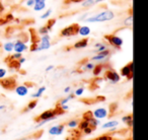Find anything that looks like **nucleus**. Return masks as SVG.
Masks as SVG:
<instances>
[{"label": "nucleus", "mask_w": 148, "mask_h": 140, "mask_svg": "<svg viewBox=\"0 0 148 140\" xmlns=\"http://www.w3.org/2000/svg\"><path fill=\"white\" fill-rule=\"evenodd\" d=\"M116 14L114 11L110 10V9H107V10H103L101 12H99L97 14L90 15L88 17H85L83 19L84 23H106V21H113L115 19Z\"/></svg>", "instance_id": "obj_1"}, {"label": "nucleus", "mask_w": 148, "mask_h": 140, "mask_svg": "<svg viewBox=\"0 0 148 140\" xmlns=\"http://www.w3.org/2000/svg\"><path fill=\"white\" fill-rule=\"evenodd\" d=\"M57 111L56 109H53V110H48V111H45L44 113H42L40 116H38L36 118V122H38V126L37 127H41V126L45 125L46 123L50 121H53V120L56 119L57 117Z\"/></svg>", "instance_id": "obj_2"}, {"label": "nucleus", "mask_w": 148, "mask_h": 140, "mask_svg": "<svg viewBox=\"0 0 148 140\" xmlns=\"http://www.w3.org/2000/svg\"><path fill=\"white\" fill-rule=\"evenodd\" d=\"M79 27H80V25H79L78 23H72V25L64 27V29L60 32V36L63 38H69V37H73V36H77L78 35Z\"/></svg>", "instance_id": "obj_3"}, {"label": "nucleus", "mask_w": 148, "mask_h": 140, "mask_svg": "<svg viewBox=\"0 0 148 140\" xmlns=\"http://www.w3.org/2000/svg\"><path fill=\"white\" fill-rule=\"evenodd\" d=\"M103 39H105L106 41H108V43H109L112 47L116 48V49H121L124 44L123 39L120 38L119 36H116V35H106L105 37H103Z\"/></svg>", "instance_id": "obj_4"}, {"label": "nucleus", "mask_w": 148, "mask_h": 140, "mask_svg": "<svg viewBox=\"0 0 148 140\" xmlns=\"http://www.w3.org/2000/svg\"><path fill=\"white\" fill-rule=\"evenodd\" d=\"M0 85L3 87L4 89L7 91H12L16 87L17 83H16V78L14 76H10V77H6L0 79Z\"/></svg>", "instance_id": "obj_5"}, {"label": "nucleus", "mask_w": 148, "mask_h": 140, "mask_svg": "<svg viewBox=\"0 0 148 140\" xmlns=\"http://www.w3.org/2000/svg\"><path fill=\"white\" fill-rule=\"evenodd\" d=\"M133 74H134V63L133 61H131L129 64H127L126 66L121 68V73L120 75L123 77H126L128 80L133 79Z\"/></svg>", "instance_id": "obj_6"}, {"label": "nucleus", "mask_w": 148, "mask_h": 140, "mask_svg": "<svg viewBox=\"0 0 148 140\" xmlns=\"http://www.w3.org/2000/svg\"><path fill=\"white\" fill-rule=\"evenodd\" d=\"M105 78L107 80H110L112 83H118L120 80H121V75L115 71V70H107L105 72Z\"/></svg>", "instance_id": "obj_7"}, {"label": "nucleus", "mask_w": 148, "mask_h": 140, "mask_svg": "<svg viewBox=\"0 0 148 140\" xmlns=\"http://www.w3.org/2000/svg\"><path fill=\"white\" fill-rule=\"evenodd\" d=\"M39 45L42 50H48L51 48V37H50L49 34L42 36V38L40 39Z\"/></svg>", "instance_id": "obj_8"}, {"label": "nucleus", "mask_w": 148, "mask_h": 140, "mask_svg": "<svg viewBox=\"0 0 148 140\" xmlns=\"http://www.w3.org/2000/svg\"><path fill=\"white\" fill-rule=\"evenodd\" d=\"M29 50V47L27 46V44L23 41H21V40H17V41L14 42V45H13V51L15 53H21L27 51Z\"/></svg>", "instance_id": "obj_9"}, {"label": "nucleus", "mask_w": 148, "mask_h": 140, "mask_svg": "<svg viewBox=\"0 0 148 140\" xmlns=\"http://www.w3.org/2000/svg\"><path fill=\"white\" fill-rule=\"evenodd\" d=\"M92 115L95 118L101 120V119H105L109 116V111H108L106 108H97L95 111L92 112Z\"/></svg>", "instance_id": "obj_10"}, {"label": "nucleus", "mask_w": 148, "mask_h": 140, "mask_svg": "<svg viewBox=\"0 0 148 140\" xmlns=\"http://www.w3.org/2000/svg\"><path fill=\"white\" fill-rule=\"evenodd\" d=\"M110 55H111V51L109 49H107L103 52L97 53V55H95L93 57L90 58V61H103V60L107 59Z\"/></svg>", "instance_id": "obj_11"}, {"label": "nucleus", "mask_w": 148, "mask_h": 140, "mask_svg": "<svg viewBox=\"0 0 148 140\" xmlns=\"http://www.w3.org/2000/svg\"><path fill=\"white\" fill-rule=\"evenodd\" d=\"M103 1H106V0H83L81 2V6L84 7V8H90V7L99 4Z\"/></svg>", "instance_id": "obj_12"}, {"label": "nucleus", "mask_w": 148, "mask_h": 140, "mask_svg": "<svg viewBox=\"0 0 148 140\" xmlns=\"http://www.w3.org/2000/svg\"><path fill=\"white\" fill-rule=\"evenodd\" d=\"M14 91H15V93H16V95H19V97H25V95L29 93V87H27L25 84L16 85Z\"/></svg>", "instance_id": "obj_13"}, {"label": "nucleus", "mask_w": 148, "mask_h": 140, "mask_svg": "<svg viewBox=\"0 0 148 140\" xmlns=\"http://www.w3.org/2000/svg\"><path fill=\"white\" fill-rule=\"evenodd\" d=\"M87 46H88V39L84 38V39L77 41L76 43L72 46V48H74V49H83V48H86Z\"/></svg>", "instance_id": "obj_14"}, {"label": "nucleus", "mask_w": 148, "mask_h": 140, "mask_svg": "<svg viewBox=\"0 0 148 140\" xmlns=\"http://www.w3.org/2000/svg\"><path fill=\"white\" fill-rule=\"evenodd\" d=\"M90 33H91L90 27H87V25H81V27H79L78 35H80L81 37H83V38L88 37V36L90 35Z\"/></svg>", "instance_id": "obj_15"}, {"label": "nucleus", "mask_w": 148, "mask_h": 140, "mask_svg": "<svg viewBox=\"0 0 148 140\" xmlns=\"http://www.w3.org/2000/svg\"><path fill=\"white\" fill-rule=\"evenodd\" d=\"M117 126H119V122H118L117 120H114V121H110V122L105 123L101 126V128H103V129H111V128H115V127H117Z\"/></svg>", "instance_id": "obj_16"}, {"label": "nucleus", "mask_w": 148, "mask_h": 140, "mask_svg": "<svg viewBox=\"0 0 148 140\" xmlns=\"http://www.w3.org/2000/svg\"><path fill=\"white\" fill-rule=\"evenodd\" d=\"M87 121H88L89 127H91L93 130H95V129H97V126L101 125V121H99V119H97V118H95V117L90 118V119L87 120Z\"/></svg>", "instance_id": "obj_17"}, {"label": "nucleus", "mask_w": 148, "mask_h": 140, "mask_svg": "<svg viewBox=\"0 0 148 140\" xmlns=\"http://www.w3.org/2000/svg\"><path fill=\"white\" fill-rule=\"evenodd\" d=\"M95 53H99V52H103V51H105V50L109 49L106 44L101 43V42H99V43H95Z\"/></svg>", "instance_id": "obj_18"}, {"label": "nucleus", "mask_w": 148, "mask_h": 140, "mask_svg": "<svg viewBox=\"0 0 148 140\" xmlns=\"http://www.w3.org/2000/svg\"><path fill=\"white\" fill-rule=\"evenodd\" d=\"M122 121L127 124L128 127H133V115H127L122 118Z\"/></svg>", "instance_id": "obj_19"}, {"label": "nucleus", "mask_w": 148, "mask_h": 140, "mask_svg": "<svg viewBox=\"0 0 148 140\" xmlns=\"http://www.w3.org/2000/svg\"><path fill=\"white\" fill-rule=\"evenodd\" d=\"M34 10L35 11H42L45 9L46 7V1H42V2H36L35 4L33 5Z\"/></svg>", "instance_id": "obj_20"}, {"label": "nucleus", "mask_w": 148, "mask_h": 140, "mask_svg": "<svg viewBox=\"0 0 148 140\" xmlns=\"http://www.w3.org/2000/svg\"><path fill=\"white\" fill-rule=\"evenodd\" d=\"M13 45H14V42H7L3 45V50L7 53H11L13 51Z\"/></svg>", "instance_id": "obj_21"}, {"label": "nucleus", "mask_w": 148, "mask_h": 140, "mask_svg": "<svg viewBox=\"0 0 148 140\" xmlns=\"http://www.w3.org/2000/svg\"><path fill=\"white\" fill-rule=\"evenodd\" d=\"M45 91H46V86H41L39 89H38L37 93L32 95V97H33V99H39V97H41L42 95H43V93H45Z\"/></svg>", "instance_id": "obj_22"}, {"label": "nucleus", "mask_w": 148, "mask_h": 140, "mask_svg": "<svg viewBox=\"0 0 148 140\" xmlns=\"http://www.w3.org/2000/svg\"><path fill=\"white\" fill-rule=\"evenodd\" d=\"M103 65H101V64H99V65H95V67H93V69H92L93 75H95V76L99 75L101 73V71H103Z\"/></svg>", "instance_id": "obj_23"}, {"label": "nucleus", "mask_w": 148, "mask_h": 140, "mask_svg": "<svg viewBox=\"0 0 148 140\" xmlns=\"http://www.w3.org/2000/svg\"><path fill=\"white\" fill-rule=\"evenodd\" d=\"M37 105H38V100L37 99H35V100H33V101H31L29 104H27V108L25 109V111H31V110H33V109H35L36 107H37Z\"/></svg>", "instance_id": "obj_24"}, {"label": "nucleus", "mask_w": 148, "mask_h": 140, "mask_svg": "<svg viewBox=\"0 0 148 140\" xmlns=\"http://www.w3.org/2000/svg\"><path fill=\"white\" fill-rule=\"evenodd\" d=\"M56 21H57V19H50L49 21H47V23L45 25V27H47V30L48 31H52V29H53V27L55 25V23H56Z\"/></svg>", "instance_id": "obj_25"}, {"label": "nucleus", "mask_w": 148, "mask_h": 140, "mask_svg": "<svg viewBox=\"0 0 148 140\" xmlns=\"http://www.w3.org/2000/svg\"><path fill=\"white\" fill-rule=\"evenodd\" d=\"M89 126V124H88V121H87V120H81L80 122H79L78 123V126H77V127L79 128V130H80V131H82V130H84L85 128H87Z\"/></svg>", "instance_id": "obj_26"}, {"label": "nucleus", "mask_w": 148, "mask_h": 140, "mask_svg": "<svg viewBox=\"0 0 148 140\" xmlns=\"http://www.w3.org/2000/svg\"><path fill=\"white\" fill-rule=\"evenodd\" d=\"M29 51L31 52H39L42 51L41 47H40L39 43H32L31 47H29Z\"/></svg>", "instance_id": "obj_27"}, {"label": "nucleus", "mask_w": 148, "mask_h": 140, "mask_svg": "<svg viewBox=\"0 0 148 140\" xmlns=\"http://www.w3.org/2000/svg\"><path fill=\"white\" fill-rule=\"evenodd\" d=\"M78 123H79L78 120H71V121H69L67 123V126L69 128H71V129H75L78 126Z\"/></svg>", "instance_id": "obj_28"}, {"label": "nucleus", "mask_w": 148, "mask_h": 140, "mask_svg": "<svg viewBox=\"0 0 148 140\" xmlns=\"http://www.w3.org/2000/svg\"><path fill=\"white\" fill-rule=\"evenodd\" d=\"M93 67H95V64H93L92 62H87V63L84 64L82 69L85 70V71H90V70L93 69Z\"/></svg>", "instance_id": "obj_29"}, {"label": "nucleus", "mask_w": 148, "mask_h": 140, "mask_svg": "<svg viewBox=\"0 0 148 140\" xmlns=\"http://www.w3.org/2000/svg\"><path fill=\"white\" fill-rule=\"evenodd\" d=\"M124 23H125V25H127V27H131V25H133V15H129V16L124 21Z\"/></svg>", "instance_id": "obj_30"}, {"label": "nucleus", "mask_w": 148, "mask_h": 140, "mask_svg": "<svg viewBox=\"0 0 148 140\" xmlns=\"http://www.w3.org/2000/svg\"><path fill=\"white\" fill-rule=\"evenodd\" d=\"M58 133V125H55V126H52L51 128L49 129V134L53 136H56Z\"/></svg>", "instance_id": "obj_31"}, {"label": "nucleus", "mask_w": 148, "mask_h": 140, "mask_svg": "<svg viewBox=\"0 0 148 140\" xmlns=\"http://www.w3.org/2000/svg\"><path fill=\"white\" fill-rule=\"evenodd\" d=\"M84 93V87H78L76 91H74V95L75 97H81Z\"/></svg>", "instance_id": "obj_32"}, {"label": "nucleus", "mask_w": 148, "mask_h": 140, "mask_svg": "<svg viewBox=\"0 0 148 140\" xmlns=\"http://www.w3.org/2000/svg\"><path fill=\"white\" fill-rule=\"evenodd\" d=\"M92 117H93L92 112H91V111H87V112H85V113L83 114L82 119H83V120H89L90 118H92Z\"/></svg>", "instance_id": "obj_33"}, {"label": "nucleus", "mask_w": 148, "mask_h": 140, "mask_svg": "<svg viewBox=\"0 0 148 140\" xmlns=\"http://www.w3.org/2000/svg\"><path fill=\"white\" fill-rule=\"evenodd\" d=\"M51 13H52V9H48L47 11H45V12H44L43 14L41 15V19H48V17H50V15H51Z\"/></svg>", "instance_id": "obj_34"}, {"label": "nucleus", "mask_w": 148, "mask_h": 140, "mask_svg": "<svg viewBox=\"0 0 148 140\" xmlns=\"http://www.w3.org/2000/svg\"><path fill=\"white\" fill-rule=\"evenodd\" d=\"M93 140H113V137L111 135H103L101 137H97Z\"/></svg>", "instance_id": "obj_35"}, {"label": "nucleus", "mask_w": 148, "mask_h": 140, "mask_svg": "<svg viewBox=\"0 0 148 140\" xmlns=\"http://www.w3.org/2000/svg\"><path fill=\"white\" fill-rule=\"evenodd\" d=\"M4 19L6 21V23H10V21H12L13 19H14V16H13V14H11V13H8V14H6L4 16Z\"/></svg>", "instance_id": "obj_36"}, {"label": "nucleus", "mask_w": 148, "mask_h": 140, "mask_svg": "<svg viewBox=\"0 0 148 140\" xmlns=\"http://www.w3.org/2000/svg\"><path fill=\"white\" fill-rule=\"evenodd\" d=\"M39 34L40 35H46V34H49V31L47 30V27L44 25V27H40V30H39Z\"/></svg>", "instance_id": "obj_37"}, {"label": "nucleus", "mask_w": 148, "mask_h": 140, "mask_svg": "<svg viewBox=\"0 0 148 140\" xmlns=\"http://www.w3.org/2000/svg\"><path fill=\"white\" fill-rule=\"evenodd\" d=\"M7 74V70L4 69V68H0V79L4 78Z\"/></svg>", "instance_id": "obj_38"}, {"label": "nucleus", "mask_w": 148, "mask_h": 140, "mask_svg": "<svg viewBox=\"0 0 148 140\" xmlns=\"http://www.w3.org/2000/svg\"><path fill=\"white\" fill-rule=\"evenodd\" d=\"M64 129H65V125H64V124L58 125V133H57V135H61V134L64 132Z\"/></svg>", "instance_id": "obj_39"}, {"label": "nucleus", "mask_w": 148, "mask_h": 140, "mask_svg": "<svg viewBox=\"0 0 148 140\" xmlns=\"http://www.w3.org/2000/svg\"><path fill=\"white\" fill-rule=\"evenodd\" d=\"M9 57H10L11 59L18 60L21 57H23V54H21V53H14V54H12V55H11V56H9Z\"/></svg>", "instance_id": "obj_40"}, {"label": "nucleus", "mask_w": 148, "mask_h": 140, "mask_svg": "<svg viewBox=\"0 0 148 140\" xmlns=\"http://www.w3.org/2000/svg\"><path fill=\"white\" fill-rule=\"evenodd\" d=\"M93 131H95V130H93L91 127H89V126H88V127H87V128H85L84 130H82V132H83V133H84V134H91Z\"/></svg>", "instance_id": "obj_41"}, {"label": "nucleus", "mask_w": 148, "mask_h": 140, "mask_svg": "<svg viewBox=\"0 0 148 140\" xmlns=\"http://www.w3.org/2000/svg\"><path fill=\"white\" fill-rule=\"evenodd\" d=\"M70 101V99L69 97H65V99H63V100H61V101L58 103V105H60V106H62V105H66V104H68V102Z\"/></svg>", "instance_id": "obj_42"}, {"label": "nucleus", "mask_w": 148, "mask_h": 140, "mask_svg": "<svg viewBox=\"0 0 148 140\" xmlns=\"http://www.w3.org/2000/svg\"><path fill=\"white\" fill-rule=\"evenodd\" d=\"M35 4V0H27V7H33Z\"/></svg>", "instance_id": "obj_43"}, {"label": "nucleus", "mask_w": 148, "mask_h": 140, "mask_svg": "<svg viewBox=\"0 0 148 140\" xmlns=\"http://www.w3.org/2000/svg\"><path fill=\"white\" fill-rule=\"evenodd\" d=\"M83 0H65V3H79Z\"/></svg>", "instance_id": "obj_44"}, {"label": "nucleus", "mask_w": 148, "mask_h": 140, "mask_svg": "<svg viewBox=\"0 0 148 140\" xmlns=\"http://www.w3.org/2000/svg\"><path fill=\"white\" fill-rule=\"evenodd\" d=\"M25 61H27V59H25V57H21V58L18 59V63L21 64V65H23V64L25 63Z\"/></svg>", "instance_id": "obj_45"}, {"label": "nucleus", "mask_w": 148, "mask_h": 140, "mask_svg": "<svg viewBox=\"0 0 148 140\" xmlns=\"http://www.w3.org/2000/svg\"><path fill=\"white\" fill-rule=\"evenodd\" d=\"M60 107L62 108V110H63V111H68V110H69V106L67 105V104H66V105H62V106H60Z\"/></svg>", "instance_id": "obj_46"}, {"label": "nucleus", "mask_w": 148, "mask_h": 140, "mask_svg": "<svg viewBox=\"0 0 148 140\" xmlns=\"http://www.w3.org/2000/svg\"><path fill=\"white\" fill-rule=\"evenodd\" d=\"M54 69V65H49L47 68H46V72H49V71H51V70Z\"/></svg>", "instance_id": "obj_47"}, {"label": "nucleus", "mask_w": 148, "mask_h": 140, "mask_svg": "<svg viewBox=\"0 0 148 140\" xmlns=\"http://www.w3.org/2000/svg\"><path fill=\"white\" fill-rule=\"evenodd\" d=\"M70 91H71V87H70V86H67V87H65V89H64V93H69Z\"/></svg>", "instance_id": "obj_48"}, {"label": "nucleus", "mask_w": 148, "mask_h": 140, "mask_svg": "<svg viewBox=\"0 0 148 140\" xmlns=\"http://www.w3.org/2000/svg\"><path fill=\"white\" fill-rule=\"evenodd\" d=\"M4 11V5L2 4V2H0V13H2Z\"/></svg>", "instance_id": "obj_49"}, {"label": "nucleus", "mask_w": 148, "mask_h": 140, "mask_svg": "<svg viewBox=\"0 0 148 140\" xmlns=\"http://www.w3.org/2000/svg\"><path fill=\"white\" fill-rule=\"evenodd\" d=\"M5 108H6V106H4V105H0V111H2V110H4Z\"/></svg>", "instance_id": "obj_50"}, {"label": "nucleus", "mask_w": 148, "mask_h": 140, "mask_svg": "<svg viewBox=\"0 0 148 140\" xmlns=\"http://www.w3.org/2000/svg\"><path fill=\"white\" fill-rule=\"evenodd\" d=\"M42 1H46V0H35V3L36 2H42Z\"/></svg>", "instance_id": "obj_51"}, {"label": "nucleus", "mask_w": 148, "mask_h": 140, "mask_svg": "<svg viewBox=\"0 0 148 140\" xmlns=\"http://www.w3.org/2000/svg\"><path fill=\"white\" fill-rule=\"evenodd\" d=\"M19 140H27V138H23V139H19Z\"/></svg>", "instance_id": "obj_52"}]
</instances>
